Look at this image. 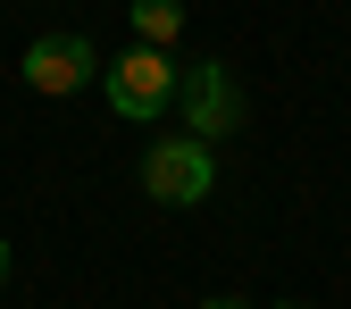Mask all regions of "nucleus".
Masks as SVG:
<instances>
[{
	"mask_svg": "<svg viewBox=\"0 0 351 309\" xmlns=\"http://www.w3.org/2000/svg\"><path fill=\"white\" fill-rule=\"evenodd\" d=\"M101 75H109V109H117L125 125H151V117H167V109H176V59H167V51H151V42L117 51Z\"/></svg>",
	"mask_w": 351,
	"mask_h": 309,
	"instance_id": "f257e3e1",
	"label": "nucleus"
},
{
	"mask_svg": "<svg viewBox=\"0 0 351 309\" xmlns=\"http://www.w3.org/2000/svg\"><path fill=\"white\" fill-rule=\"evenodd\" d=\"M209 184H217V151H209L201 134H159V143L143 151V193H151V201L193 209V201H209Z\"/></svg>",
	"mask_w": 351,
	"mask_h": 309,
	"instance_id": "f03ea898",
	"label": "nucleus"
},
{
	"mask_svg": "<svg viewBox=\"0 0 351 309\" xmlns=\"http://www.w3.org/2000/svg\"><path fill=\"white\" fill-rule=\"evenodd\" d=\"M176 117H184V134L217 143V134H243V84L226 59H193L176 75Z\"/></svg>",
	"mask_w": 351,
	"mask_h": 309,
	"instance_id": "7ed1b4c3",
	"label": "nucleus"
},
{
	"mask_svg": "<svg viewBox=\"0 0 351 309\" xmlns=\"http://www.w3.org/2000/svg\"><path fill=\"white\" fill-rule=\"evenodd\" d=\"M17 67H25V84H34L42 101H67V92H84V84L101 75V51L84 34H42V42H25Z\"/></svg>",
	"mask_w": 351,
	"mask_h": 309,
	"instance_id": "20e7f679",
	"label": "nucleus"
},
{
	"mask_svg": "<svg viewBox=\"0 0 351 309\" xmlns=\"http://www.w3.org/2000/svg\"><path fill=\"white\" fill-rule=\"evenodd\" d=\"M134 42H151V51H176V34H184V0H134Z\"/></svg>",
	"mask_w": 351,
	"mask_h": 309,
	"instance_id": "39448f33",
	"label": "nucleus"
},
{
	"mask_svg": "<svg viewBox=\"0 0 351 309\" xmlns=\"http://www.w3.org/2000/svg\"><path fill=\"white\" fill-rule=\"evenodd\" d=\"M201 309H251V301H234V293H217V301H201Z\"/></svg>",
	"mask_w": 351,
	"mask_h": 309,
	"instance_id": "423d86ee",
	"label": "nucleus"
},
{
	"mask_svg": "<svg viewBox=\"0 0 351 309\" xmlns=\"http://www.w3.org/2000/svg\"><path fill=\"white\" fill-rule=\"evenodd\" d=\"M9 268H17V259H9V243H0V284H9Z\"/></svg>",
	"mask_w": 351,
	"mask_h": 309,
	"instance_id": "0eeeda50",
	"label": "nucleus"
},
{
	"mask_svg": "<svg viewBox=\"0 0 351 309\" xmlns=\"http://www.w3.org/2000/svg\"><path fill=\"white\" fill-rule=\"evenodd\" d=\"M276 309H301V301H276Z\"/></svg>",
	"mask_w": 351,
	"mask_h": 309,
	"instance_id": "6e6552de",
	"label": "nucleus"
}]
</instances>
